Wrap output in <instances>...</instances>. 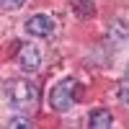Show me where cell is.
Masks as SVG:
<instances>
[{
    "label": "cell",
    "mask_w": 129,
    "mask_h": 129,
    "mask_svg": "<svg viewBox=\"0 0 129 129\" xmlns=\"http://www.w3.org/2000/svg\"><path fill=\"white\" fill-rule=\"evenodd\" d=\"M80 98H83V83L78 78H64L62 83H57L54 88H52L49 106H52V111L64 114V111H70Z\"/></svg>",
    "instance_id": "cell-1"
},
{
    "label": "cell",
    "mask_w": 129,
    "mask_h": 129,
    "mask_svg": "<svg viewBox=\"0 0 129 129\" xmlns=\"http://www.w3.org/2000/svg\"><path fill=\"white\" fill-rule=\"evenodd\" d=\"M5 98L16 111H28L36 106L39 93L28 80H10V83H5Z\"/></svg>",
    "instance_id": "cell-2"
},
{
    "label": "cell",
    "mask_w": 129,
    "mask_h": 129,
    "mask_svg": "<svg viewBox=\"0 0 129 129\" xmlns=\"http://www.w3.org/2000/svg\"><path fill=\"white\" fill-rule=\"evenodd\" d=\"M26 31L31 36H49L52 31H54V18L52 16H47V13H36V16H31L28 21H26Z\"/></svg>",
    "instance_id": "cell-3"
},
{
    "label": "cell",
    "mask_w": 129,
    "mask_h": 129,
    "mask_svg": "<svg viewBox=\"0 0 129 129\" xmlns=\"http://www.w3.org/2000/svg\"><path fill=\"white\" fill-rule=\"evenodd\" d=\"M41 57L44 54H41V49L36 44H21V49H18V64L28 72H34L41 64Z\"/></svg>",
    "instance_id": "cell-4"
},
{
    "label": "cell",
    "mask_w": 129,
    "mask_h": 129,
    "mask_svg": "<svg viewBox=\"0 0 129 129\" xmlns=\"http://www.w3.org/2000/svg\"><path fill=\"white\" fill-rule=\"evenodd\" d=\"M88 124H90L93 129H106V126H111V124H114V116H111L109 109H95V111L90 114Z\"/></svg>",
    "instance_id": "cell-5"
},
{
    "label": "cell",
    "mask_w": 129,
    "mask_h": 129,
    "mask_svg": "<svg viewBox=\"0 0 129 129\" xmlns=\"http://www.w3.org/2000/svg\"><path fill=\"white\" fill-rule=\"evenodd\" d=\"M70 5L78 18H93L95 16V3L93 0H70Z\"/></svg>",
    "instance_id": "cell-6"
},
{
    "label": "cell",
    "mask_w": 129,
    "mask_h": 129,
    "mask_svg": "<svg viewBox=\"0 0 129 129\" xmlns=\"http://www.w3.org/2000/svg\"><path fill=\"white\" fill-rule=\"evenodd\" d=\"M26 0H0V5H3V10H18L21 5H23Z\"/></svg>",
    "instance_id": "cell-7"
},
{
    "label": "cell",
    "mask_w": 129,
    "mask_h": 129,
    "mask_svg": "<svg viewBox=\"0 0 129 129\" xmlns=\"http://www.w3.org/2000/svg\"><path fill=\"white\" fill-rule=\"evenodd\" d=\"M119 98H121V103L129 106V83H124L121 88H119Z\"/></svg>",
    "instance_id": "cell-8"
},
{
    "label": "cell",
    "mask_w": 129,
    "mask_h": 129,
    "mask_svg": "<svg viewBox=\"0 0 129 129\" xmlns=\"http://www.w3.org/2000/svg\"><path fill=\"white\" fill-rule=\"evenodd\" d=\"M31 121H26V119H13L10 121V126H28Z\"/></svg>",
    "instance_id": "cell-9"
}]
</instances>
